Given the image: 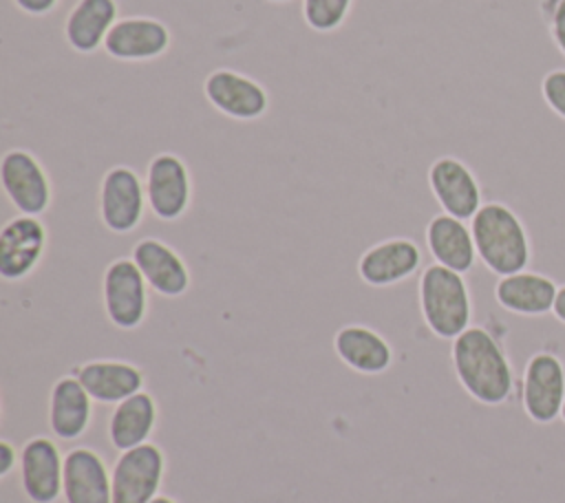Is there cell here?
I'll list each match as a JSON object with an SVG mask.
<instances>
[{
  "mask_svg": "<svg viewBox=\"0 0 565 503\" xmlns=\"http://www.w3.org/2000/svg\"><path fill=\"white\" fill-rule=\"evenodd\" d=\"M419 313L428 331L439 340H455L470 327L472 300L463 274L430 263L419 274Z\"/></svg>",
  "mask_w": 565,
  "mask_h": 503,
  "instance_id": "3",
  "label": "cell"
},
{
  "mask_svg": "<svg viewBox=\"0 0 565 503\" xmlns=\"http://www.w3.org/2000/svg\"><path fill=\"white\" fill-rule=\"evenodd\" d=\"M552 313H554V318H556L558 322L565 324V285L558 287V291H556V300H554Z\"/></svg>",
  "mask_w": 565,
  "mask_h": 503,
  "instance_id": "30",
  "label": "cell"
},
{
  "mask_svg": "<svg viewBox=\"0 0 565 503\" xmlns=\"http://www.w3.org/2000/svg\"><path fill=\"white\" fill-rule=\"evenodd\" d=\"M20 483L31 503H55L64 483V454L60 446L35 435L20 448Z\"/></svg>",
  "mask_w": 565,
  "mask_h": 503,
  "instance_id": "16",
  "label": "cell"
},
{
  "mask_svg": "<svg viewBox=\"0 0 565 503\" xmlns=\"http://www.w3.org/2000/svg\"><path fill=\"white\" fill-rule=\"evenodd\" d=\"M148 282L130 256H119L104 267L102 304L106 320L119 331L139 329L150 309Z\"/></svg>",
  "mask_w": 565,
  "mask_h": 503,
  "instance_id": "5",
  "label": "cell"
},
{
  "mask_svg": "<svg viewBox=\"0 0 565 503\" xmlns=\"http://www.w3.org/2000/svg\"><path fill=\"white\" fill-rule=\"evenodd\" d=\"M13 4L29 18H42L51 13L60 4V0H13Z\"/></svg>",
  "mask_w": 565,
  "mask_h": 503,
  "instance_id": "29",
  "label": "cell"
},
{
  "mask_svg": "<svg viewBox=\"0 0 565 503\" xmlns=\"http://www.w3.org/2000/svg\"><path fill=\"white\" fill-rule=\"evenodd\" d=\"M130 258L137 263L150 291H154L157 296L174 300L190 291L192 271L181 252H177L163 238H139L130 249Z\"/></svg>",
  "mask_w": 565,
  "mask_h": 503,
  "instance_id": "15",
  "label": "cell"
},
{
  "mask_svg": "<svg viewBox=\"0 0 565 503\" xmlns=\"http://www.w3.org/2000/svg\"><path fill=\"white\" fill-rule=\"evenodd\" d=\"M172 46L170 26L152 15H128L115 22L104 42V53L117 62L139 64L163 57Z\"/></svg>",
  "mask_w": 565,
  "mask_h": 503,
  "instance_id": "12",
  "label": "cell"
},
{
  "mask_svg": "<svg viewBox=\"0 0 565 503\" xmlns=\"http://www.w3.org/2000/svg\"><path fill=\"white\" fill-rule=\"evenodd\" d=\"M62 494L66 503H113L110 468L88 446H75L64 454Z\"/></svg>",
  "mask_w": 565,
  "mask_h": 503,
  "instance_id": "17",
  "label": "cell"
},
{
  "mask_svg": "<svg viewBox=\"0 0 565 503\" xmlns=\"http://www.w3.org/2000/svg\"><path fill=\"white\" fill-rule=\"evenodd\" d=\"M424 240L435 263L459 274H468L479 258L472 229L466 225V221H459L446 212L430 216L424 229Z\"/></svg>",
  "mask_w": 565,
  "mask_h": 503,
  "instance_id": "22",
  "label": "cell"
},
{
  "mask_svg": "<svg viewBox=\"0 0 565 503\" xmlns=\"http://www.w3.org/2000/svg\"><path fill=\"white\" fill-rule=\"evenodd\" d=\"M521 402L536 424H552L565 404V366L552 353H534L523 371Z\"/></svg>",
  "mask_w": 565,
  "mask_h": 503,
  "instance_id": "14",
  "label": "cell"
},
{
  "mask_svg": "<svg viewBox=\"0 0 565 503\" xmlns=\"http://www.w3.org/2000/svg\"><path fill=\"white\" fill-rule=\"evenodd\" d=\"M338 360L360 375H382L393 366L395 353L391 342L369 324L349 322L333 335Z\"/></svg>",
  "mask_w": 565,
  "mask_h": 503,
  "instance_id": "18",
  "label": "cell"
},
{
  "mask_svg": "<svg viewBox=\"0 0 565 503\" xmlns=\"http://www.w3.org/2000/svg\"><path fill=\"white\" fill-rule=\"evenodd\" d=\"M267 2H271V4H285V2H291V0H267Z\"/></svg>",
  "mask_w": 565,
  "mask_h": 503,
  "instance_id": "32",
  "label": "cell"
},
{
  "mask_svg": "<svg viewBox=\"0 0 565 503\" xmlns=\"http://www.w3.org/2000/svg\"><path fill=\"white\" fill-rule=\"evenodd\" d=\"M541 95L545 104L561 117L565 119V68H554L545 73L541 82Z\"/></svg>",
  "mask_w": 565,
  "mask_h": 503,
  "instance_id": "26",
  "label": "cell"
},
{
  "mask_svg": "<svg viewBox=\"0 0 565 503\" xmlns=\"http://www.w3.org/2000/svg\"><path fill=\"white\" fill-rule=\"evenodd\" d=\"M119 15L117 0H77L64 20V44L79 55H93Z\"/></svg>",
  "mask_w": 565,
  "mask_h": 503,
  "instance_id": "21",
  "label": "cell"
},
{
  "mask_svg": "<svg viewBox=\"0 0 565 503\" xmlns=\"http://www.w3.org/2000/svg\"><path fill=\"white\" fill-rule=\"evenodd\" d=\"M159 424L157 399L148 390H139L132 397L113 406L106 424L108 441L115 450L124 452L148 443Z\"/></svg>",
  "mask_w": 565,
  "mask_h": 503,
  "instance_id": "23",
  "label": "cell"
},
{
  "mask_svg": "<svg viewBox=\"0 0 565 503\" xmlns=\"http://www.w3.org/2000/svg\"><path fill=\"white\" fill-rule=\"evenodd\" d=\"M166 477L161 446L148 441L117 454L110 468L113 503H150L159 496Z\"/></svg>",
  "mask_w": 565,
  "mask_h": 503,
  "instance_id": "9",
  "label": "cell"
},
{
  "mask_svg": "<svg viewBox=\"0 0 565 503\" xmlns=\"http://www.w3.org/2000/svg\"><path fill=\"white\" fill-rule=\"evenodd\" d=\"M99 221L110 234H132L146 216V183L132 165L115 163L99 179Z\"/></svg>",
  "mask_w": 565,
  "mask_h": 503,
  "instance_id": "6",
  "label": "cell"
},
{
  "mask_svg": "<svg viewBox=\"0 0 565 503\" xmlns=\"http://www.w3.org/2000/svg\"><path fill=\"white\" fill-rule=\"evenodd\" d=\"M422 267V247L408 236H386L369 245L355 263L360 280L384 289L408 280Z\"/></svg>",
  "mask_w": 565,
  "mask_h": 503,
  "instance_id": "13",
  "label": "cell"
},
{
  "mask_svg": "<svg viewBox=\"0 0 565 503\" xmlns=\"http://www.w3.org/2000/svg\"><path fill=\"white\" fill-rule=\"evenodd\" d=\"M556 282L539 271H519L501 276L494 285L499 307L516 315H545L554 309Z\"/></svg>",
  "mask_w": 565,
  "mask_h": 503,
  "instance_id": "24",
  "label": "cell"
},
{
  "mask_svg": "<svg viewBox=\"0 0 565 503\" xmlns=\"http://www.w3.org/2000/svg\"><path fill=\"white\" fill-rule=\"evenodd\" d=\"M479 260L499 278L525 271L532 258L521 216L501 201H486L470 221Z\"/></svg>",
  "mask_w": 565,
  "mask_h": 503,
  "instance_id": "2",
  "label": "cell"
},
{
  "mask_svg": "<svg viewBox=\"0 0 565 503\" xmlns=\"http://www.w3.org/2000/svg\"><path fill=\"white\" fill-rule=\"evenodd\" d=\"M201 95L205 101L234 121H256L269 110V93L267 88L234 68H214L201 82Z\"/></svg>",
  "mask_w": 565,
  "mask_h": 503,
  "instance_id": "8",
  "label": "cell"
},
{
  "mask_svg": "<svg viewBox=\"0 0 565 503\" xmlns=\"http://www.w3.org/2000/svg\"><path fill=\"white\" fill-rule=\"evenodd\" d=\"M148 210L161 223L181 221L194 201V176L177 152H154L146 163Z\"/></svg>",
  "mask_w": 565,
  "mask_h": 503,
  "instance_id": "4",
  "label": "cell"
},
{
  "mask_svg": "<svg viewBox=\"0 0 565 503\" xmlns=\"http://www.w3.org/2000/svg\"><path fill=\"white\" fill-rule=\"evenodd\" d=\"M541 13L556 49L565 55V0H541Z\"/></svg>",
  "mask_w": 565,
  "mask_h": 503,
  "instance_id": "27",
  "label": "cell"
},
{
  "mask_svg": "<svg viewBox=\"0 0 565 503\" xmlns=\"http://www.w3.org/2000/svg\"><path fill=\"white\" fill-rule=\"evenodd\" d=\"M4 196L18 214L44 216L53 205V179L46 165L26 148H9L0 161Z\"/></svg>",
  "mask_w": 565,
  "mask_h": 503,
  "instance_id": "7",
  "label": "cell"
},
{
  "mask_svg": "<svg viewBox=\"0 0 565 503\" xmlns=\"http://www.w3.org/2000/svg\"><path fill=\"white\" fill-rule=\"evenodd\" d=\"M73 375L97 404H119L143 390V368L128 360H88L73 368Z\"/></svg>",
  "mask_w": 565,
  "mask_h": 503,
  "instance_id": "19",
  "label": "cell"
},
{
  "mask_svg": "<svg viewBox=\"0 0 565 503\" xmlns=\"http://www.w3.org/2000/svg\"><path fill=\"white\" fill-rule=\"evenodd\" d=\"M18 465H20V450L9 439H0V479H7Z\"/></svg>",
  "mask_w": 565,
  "mask_h": 503,
  "instance_id": "28",
  "label": "cell"
},
{
  "mask_svg": "<svg viewBox=\"0 0 565 503\" xmlns=\"http://www.w3.org/2000/svg\"><path fill=\"white\" fill-rule=\"evenodd\" d=\"M561 419L565 421V404H563V410H561Z\"/></svg>",
  "mask_w": 565,
  "mask_h": 503,
  "instance_id": "33",
  "label": "cell"
},
{
  "mask_svg": "<svg viewBox=\"0 0 565 503\" xmlns=\"http://www.w3.org/2000/svg\"><path fill=\"white\" fill-rule=\"evenodd\" d=\"M353 0H302V22L316 33H335L351 15Z\"/></svg>",
  "mask_w": 565,
  "mask_h": 503,
  "instance_id": "25",
  "label": "cell"
},
{
  "mask_svg": "<svg viewBox=\"0 0 565 503\" xmlns=\"http://www.w3.org/2000/svg\"><path fill=\"white\" fill-rule=\"evenodd\" d=\"M450 364L461 388L483 406L505 404L514 390L512 364L486 327H468L450 344Z\"/></svg>",
  "mask_w": 565,
  "mask_h": 503,
  "instance_id": "1",
  "label": "cell"
},
{
  "mask_svg": "<svg viewBox=\"0 0 565 503\" xmlns=\"http://www.w3.org/2000/svg\"><path fill=\"white\" fill-rule=\"evenodd\" d=\"M426 185L441 212L459 221H472L483 205V192L477 174L455 154H439L426 168Z\"/></svg>",
  "mask_w": 565,
  "mask_h": 503,
  "instance_id": "10",
  "label": "cell"
},
{
  "mask_svg": "<svg viewBox=\"0 0 565 503\" xmlns=\"http://www.w3.org/2000/svg\"><path fill=\"white\" fill-rule=\"evenodd\" d=\"M49 245V229L40 216L18 214L0 229V278L22 282L40 267Z\"/></svg>",
  "mask_w": 565,
  "mask_h": 503,
  "instance_id": "11",
  "label": "cell"
},
{
  "mask_svg": "<svg viewBox=\"0 0 565 503\" xmlns=\"http://www.w3.org/2000/svg\"><path fill=\"white\" fill-rule=\"evenodd\" d=\"M93 404V397L73 373L57 377L51 386L46 410V421L53 437L60 441L79 439L90 428Z\"/></svg>",
  "mask_w": 565,
  "mask_h": 503,
  "instance_id": "20",
  "label": "cell"
},
{
  "mask_svg": "<svg viewBox=\"0 0 565 503\" xmlns=\"http://www.w3.org/2000/svg\"><path fill=\"white\" fill-rule=\"evenodd\" d=\"M150 503H177L172 496H166V494H159L157 499H152Z\"/></svg>",
  "mask_w": 565,
  "mask_h": 503,
  "instance_id": "31",
  "label": "cell"
}]
</instances>
